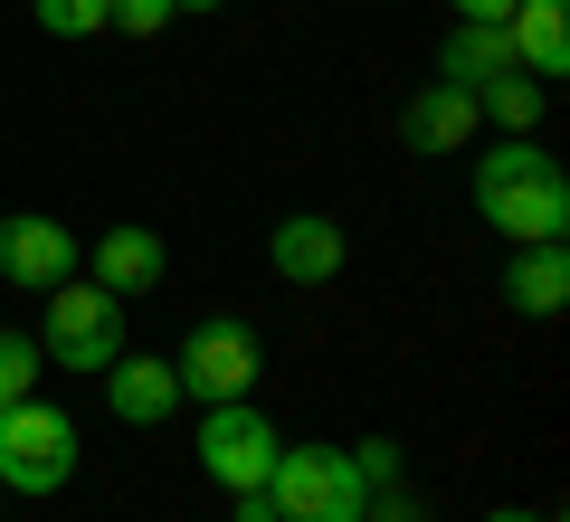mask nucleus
<instances>
[{
  "label": "nucleus",
  "mask_w": 570,
  "mask_h": 522,
  "mask_svg": "<svg viewBox=\"0 0 570 522\" xmlns=\"http://www.w3.org/2000/svg\"><path fill=\"white\" fill-rule=\"evenodd\" d=\"M475 219L504 228L513 247H542L570 228V171L561 152H542L532 134H504L494 152H475Z\"/></svg>",
  "instance_id": "obj_1"
},
{
  "label": "nucleus",
  "mask_w": 570,
  "mask_h": 522,
  "mask_svg": "<svg viewBox=\"0 0 570 522\" xmlns=\"http://www.w3.org/2000/svg\"><path fill=\"white\" fill-rule=\"evenodd\" d=\"M266 503H276V522H362L371 484L352 465V446H285L276 475H266Z\"/></svg>",
  "instance_id": "obj_2"
},
{
  "label": "nucleus",
  "mask_w": 570,
  "mask_h": 522,
  "mask_svg": "<svg viewBox=\"0 0 570 522\" xmlns=\"http://www.w3.org/2000/svg\"><path fill=\"white\" fill-rule=\"evenodd\" d=\"M39 352H58V371L105 381V371L124 362V295H105L96 276H67L58 295H48V333H39Z\"/></svg>",
  "instance_id": "obj_3"
},
{
  "label": "nucleus",
  "mask_w": 570,
  "mask_h": 522,
  "mask_svg": "<svg viewBox=\"0 0 570 522\" xmlns=\"http://www.w3.org/2000/svg\"><path fill=\"white\" fill-rule=\"evenodd\" d=\"M171 381H181V400H200V408H219V400H257V381H266V342L247 333V323H190L181 333V352H171Z\"/></svg>",
  "instance_id": "obj_4"
},
{
  "label": "nucleus",
  "mask_w": 570,
  "mask_h": 522,
  "mask_svg": "<svg viewBox=\"0 0 570 522\" xmlns=\"http://www.w3.org/2000/svg\"><path fill=\"white\" fill-rule=\"evenodd\" d=\"M77 475V427L29 390L20 408H0V494H58Z\"/></svg>",
  "instance_id": "obj_5"
},
{
  "label": "nucleus",
  "mask_w": 570,
  "mask_h": 522,
  "mask_svg": "<svg viewBox=\"0 0 570 522\" xmlns=\"http://www.w3.org/2000/svg\"><path fill=\"white\" fill-rule=\"evenodd\" d=\"M276 456H285V437H276V418H266L257 400H219V408H200V465H209V484H228V494H257V484L276 475Z\"/></svg>",
  "instance_id": "obj_6"
},
{
  "label": "nucleus",
  "mask_w": 570,
  "mask_h": 522,
  "mask_svg": "<svg viewBox=\"0 0 570 522\" xmlns=\"http://www.w3.org/2000/svg\"><path fill=\"white\" fill-rule=\"evenodd\" d=\"M77 266H86L77 228H58L48 209H10V219H0V285H20V295H58Z\"/></svg>",
  "instance_id": "obj_7"
},
{
  "label": "nucleus",
  "mask_w": 570,
  "mask_h": 522,
  "mask_svg": "<svg viewBox=\"0 0 570 522\" xmlns=\"http://www.w3.org/2000/svg\"><path fill=\"white\" fill-rule=\"evenodd\" d=\"M266 266H276L285 285H333V276H343V219H324V209L276 219V228H266Z\"/></svg>",
  "instance_id": "obj_8"
},
{
  "label": "nucleus",
  "mask_w": 570,
  "mask_h": 522,
  "mask_svg": "<svg viewBox=\"0 0 570 522\" xmlns=\"http://www.w3.org/2000/svg\"><path fill=\"white\" fill-rule=\"evenodd\" d=\"M485 134V115H475V96L466 86H419V96H409V115H400V142L409 152H466V142Z\"/></svg>",
  "instance_id": "obj_9"
},
{
  "label": "nucleus",
  "mask_w": 570,
  "mask_h": 522,
  "mask_svg": "<svg viewBox=\"0 0 570 522\" xmlns=\"http://www.w3.org/2000/svg\"><path fill=\"white\" fill-rule=\"evenodd\" d=\"M504 304H513L523 323H551V314L570 304V247H561V238L513 247V257H504Z\"/></svg>",
  "instance_id": "obj_10"
},
{
  "label": "nucleus",
  "mask_w": 570,
  "mask_h": 522,
  "mask_svg": "<svg viewBox=\"0 0 570 522\" xmlns=\"http://www.w3.org/2000/svg\"><path fill=\"white\" fill-rule=\"evenodd\" d=\"M105 408H115L124 427H163L171 408H181V381H171V362H153V352H124V362L105 371Z\"/></svg>",
  "instance_id": "obj_11"
},
{
  "label": "nucleus",
  "mask_w": 570,
  "mask_h": 522,
  "mask_svg": "<svg viewBox=\"0 0 570 522\" xmlns=\"http://www.w3.org/2000/svg\"><path fill=\"white\" fill-rule=\"evenodd\" d=\"M86 266H96L105 295H142V285H163L171 247H163V228H105V238L86 247Z\"/></svg>",
  "instance_id": "obj_12"
},
{
  "label": "nucleus",
  "mask_w": 570,
  "mask_h": 522,
  "mask_svg": "<svg viewBox=\"0 0 570 522\" xmlns=\"http://www.w3.org/2000/svg\"><path fill=\"white\" fill-rule=\"evenodd\" d=\"M504 29H513L523 77H570V0H523Z\"/></svg>",
  "instance_id": "obj_13"
},
{
  "label": "nucleus",
  "mask_w": 570,
  "mask_h": 522,
  "mask_svg": "<svg viewBox=\"0 0 570 522\" xmlns=\"http://www.w3.org/2000/svg\"><path fill=\"white\" fill-rule=\"evenodd\" d=\"M504 67H523L513 58V29H485V20H456L448 48H438V77L448 86H485V77H504Z\"/></svg>",
  "instance_id": "obj_14"
},
{
  "label": "nucleus",
  "mask_w": 570,
  "mask_h": 522,
  "mask_svg": "<svg viewBox=\"0 0 570 522\" xmlns=\"http://www.w3.org/2000/svg\"><path fill=\"white\" fill-rule=\"evenodd\" d=\"M466 96H475V115H485L494 134H532V124H542V105H551V86H542V77H523V67H504V77L466 86Z\"/></svg>",
  "instance_id": "obj_15"
},
{
  "label": "nucleus",
  "mask_w": 570,
  "mask_h": 522,
  "mask_svg": "<svg viewBox=\"0 0 570 522\" xmlns=\"http://www.w3.org/2000/svg\"><path fill=\"white\" fill-rule=\"evenodd\" d=\"M39 333H0V408H20L29 390H39Z\"/></svg>",
  "instance_id": "obj_16"
},
{
  "label": "nucleus",
  "mask_w": 570,
  "mask_h": 522,
  "mask_svg": "<svg viewBox=\"0 0 570 522\" xmlns=\"http://www.w3.org/2000/svg\"><path fill=\"white\" fill-rule=\"evenodd\" d=\"M29 20H39L48 39H96V29H105V0H29Z\"/></svg>",
  "instance_id": "obj_17"
},
{
  "label": "nucleus",
  "mask_w": 570,
  "mask_h": 522,
  "mask_svg": "<svg viewBox=\"0 0 570 522\" xmlns=\"http://www.w3.org/2000/svg\"><path fill=\"white\" fill-rule=\"evenodd\" d=\"M171 20H181L171 0H105V29H124V39H163Z\"/></svg>",
  "instance_id": "obj_18"
},
{
  "label": "nucleus",
  "mask_w": 570,
  "mask_h": 522,
  "mask_svg": "<svg viewBox=\"0 0 570 522\" xmlns=\"http://www.w3.org/2000/svg\"><path fill=\"white\" fill-rule=\"evenodd\" d=\"M352 465H362V484H400V446H390V437H362Z\"/></svg>",
  "instance_id": "obj_19"
},
{
  "label": "nucleus",
  "mask_w": 570,
  "mask_h": 522,
  "mask_svg": "<svg viewBox=\"0 0 570 522\" xmlns=\"http://www.w3.org/2000/svg\"><path fill=\"white\" fill-rule=\"evenodd\" d=\"M362 522H419V503H409V494H390V484H371V503H362Z\"/></svg>",
  "instance_id": "obj_20"
},
{
  "label": "nucleus",
  "mask_w": 570,
  "mask_h": 522,
  "mask_svg": "<svg viewBox=\"0 0 570 522\" xmlns=\"http://www.w3.org/2000/svg\"><path fill=\"white\" fill-rule=\"evenodd\" d=\"M448 10H456V20H485V29H504L513 10H523V0H448Z\"/></svg>",
  "instance_id": "obj_21"
},
{
  "label": "nucleus",
  "mask_w": 570,
  "mask_h": 522,
  "mask_svg": "<svg viewBox=\"0 0 570 522\" xmlns=\"http://www.w3.org/2000/svg\"><path fill=\"white\" fill-rule=\"evenodd\" d=\"M238 522H276V503H266V484H257V494H238Z\"/></svg>",
  "instance_id": "obj_22"
},
{
  "label": "nucleus",
  "mask_w": 570,
  "mask_h": 522,
  "mask_svg": "<svg viewBox=\"0 0 570 522\" xmlns=\"http://www.w3.org/2000/svg\"><path fill=\"white\" fill-rule=\"evenodd\" d=\"M485 522H551V513H523V503H494Z\"/></svg>",
  "instance_id": "obj_23"
},
{
  "label": "nucleus",
  "mask_w": 570,
  "mask_h": 522,
  "mask_svg": "<svg viewBox=\"0 0 570 522\" xmlns=\"http://www.w3.org/2000/svg\"><path fill=\"white\" fill-rule=\"evenodd\" d=\"M171 10H219V0H171Z\"/></svg>",
  "instance_id": "obj_24"
}]
</instances>
